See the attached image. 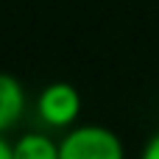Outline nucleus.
<instances>
[{"label": "nucleus", "mask_w": 159, "mask_h": 159, "mask_svg": "<svg viewBox=\"0 0 159 159\" xmlns=\"http://www.w3.org/2000/svg\"><path fill=\"white\" fill-rule=\"evenodd\" d=\"M59 159H126V145L117 131L98 123H84L64 131L59 140Z\"/></svg>", "instance_id": "obj_1"}, {"label": "nucleus", "mask_w": 159, "mask_h": 159, "mask_svg": "<svg viewBox=\"0 0 159 159\" xmlns=\"http://www.w3.org/2000/svg\"><path fill=\"white\" fill-rule=\"evenodd\" d=\"M34 109H36V117L48 129L70 131L73 126H78L81 92L73 84H67V81H53L36 95V106Z\"/></svg>", "instance_id": "obj_2"}, {"label": "nucleus", "mask_w": 159, "mask_h": 159, "mask_svg": "<svg viewBox=\"0 0 159 159\" xmlns=\"http://www.w3.org/2000/svg\"><path fill=\"white\" fill-rule=\"evenodd\" d=\"M25 109H28V95L22 81L11 73H0V137H6V131H11L22 120Z\"/></svg>", "instance_id": "obj_3"}, {"label": "nucleus", "mask_w": 159, "mask_h": 159, "mask_svg": "<svg viewBox=\"0 0 159 159\" xmlns=\"http://www.w3.org/2000/svg\"><path fill=\"white\" fill-rule=\"evenodd\" d=\"M14 159H59V140L45 131H25L11 143Z\"/></svg>", "instance_id": "obj_4"}, {"label": "nucleus", "mask_w": 159, "mask_h": 159, "mask_svg": "<svg viewBox=\"0 0 159 159\" xmlns=\"http://www.w3.org/2000/svg\"><path fill=\"white\" fill-rule=\"evenodd\" d=\"M140 159H159V131H154V134L148 137V143H145Z\"/></svg>", "instance_id": "obj_5"}, {"label": "nucleus", "mask_w": 159, "mask_h": 159, "mask_svg": "<svg viewBox=\"0 0 159 159\" xmlns=\"http://www.w3.org/2000/svg\"><path fill=\"white\" fill-rule=\"evenodd\" d=\"M0 159H14V151H11V143L6 137H0Z\"/></svg>", "instance_id": "obj_6"}]
</instances>
